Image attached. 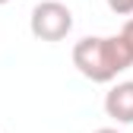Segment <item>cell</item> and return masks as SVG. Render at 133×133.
I'll return each mask as SVG.
<instances>
[{
    "label": "cell",
    "instance_id": "5b68a950",
    "mask_svg": "<svg viewBox=\"0 0 133 133\" xmlns=\"http://www.w3.org/2000/svg\"><path fill=\"white\" fill-rule=\"evenodd\" d=\"M121 35H124V38H127V44L133 48V13H130V19L124 22V29H121Z\"/></svg>",
    "mask_w": 133,
    "mask_h": 133
},
{
    "label": "cell",
    "instance_id": "6da1fadb",
    "mask_svg": "<svg viewBox=\"0 0 133 133\" xmlns=\"http://www.w3.org/2000/svg\"><path fill=\"white\" fill-rule=\"evenodd\" d=\"M73 66L92 82H114L133 66V48L124 35H86L73 44Z\"/></svg>",
    "mask_w": 133,
    "mask_h": 133
},
{
    "label": "cell",
    "instance_id": "52a82bcc",
    "mask_svg": "<svg viewBox=\"0 0 133 133\" xmlns=\"http://www.w3.org/2000/svg\"><path fill=\"white\" fill-rule=\"evenodd\" d=\"M3 3H10V0H0V6H3Z\"/></svg>",
    "mask_w": 133,
    "mask_h": 133
},
{
    "label": "cell",
    "instance_id": "3957f363",
    "mask_svg": "<svg viewBox=\"0 0 133 133\" xmlns=\"http://www.w3.org/2000/svg\"><path fill=\"white\" fill-rule=\"evenodd\" d=\"M105 114L117 124H133V79L114 82L105 92Z\"/></svg>",
    "mask_w": 133,
    "mask_h": 133
},
{
    "label": "cell",
    "instance_id": "8992f818",
    "mask_svg": "<svg viewBox=\"0 0 133 133\" xmlns=\"http://www.w3.org/2000/svg\"><path fill=\"white\" fill-rule=\"evenodd\" d=\"M95 133H121V130H114V127H102V130H95Z\"/></svg>",
    "mask_w": 133,
    "mask_h": 133
},
{
    "label": "cell",
    "instance_id": "277c9868",
    "mask_svg": "<svg viewBox=\"0 0 133 133\" xmlns=\"http://www.w3.org/2000/svg\"><path fill=\"white\" fill-rule=\"evenodd\" d=\"M105 3L114 16H130L133 13V0H105Z\"/></svg>",
    "mask_w": 133,
    "mask_h": 133
},
{
    "label": "cell",
    "instance_id": "7a4b0ae2",
    "mask_svg": "<svg viewBox=\"0 0 133 133\" xmlns=\"http://www.w3.org/2000/svg\"><path fill=\"white\" fill-rule=\"evenodd\" d=\"M29 32L38 41H63L73 32V10L60 0H41L29 16Z\"/></svg>",
    "mask_w": 133,
    "mask_h": 133
}]
</instances>
